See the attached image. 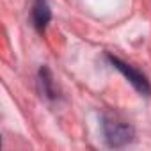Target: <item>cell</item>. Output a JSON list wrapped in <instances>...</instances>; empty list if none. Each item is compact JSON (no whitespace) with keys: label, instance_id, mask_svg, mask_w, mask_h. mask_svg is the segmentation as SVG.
I'll return each instance as SVG.
<instances>
[{"label":"cell","instance_id":"7a4b0ae2","mask_svg":"<svg viewBox=\"0 0 151 151\" xmlns=\"http://www.w3.org/2000/svg\"><path fill=\"white\" fill-rule=\"evenodd\" d=\"M109 60L112 62V66L114 68H117L124 77L128 78V82L140 93V94H149L151 93V87H149V82H147V78L144 77V75L140 73V71H137L135 68H132L130 64H126V62H123V60H119L117 57H112V55H109Z\"/></svg>","mask_w":151,"mask_h":151},{"label":"cell","instance_id":"3957f363","mask_svg":"<svg viewBox=\"0 0 151 151\" xmlns=\"http://www.w3.org/2000/svg\"><path fill=\"white\" fill-rule=\"evenodd\" d=\"M32 18H34V25H36L39 30H43V29L48 25V22H50V18H52V13H50V7H48V4H46V0H36V2H34Z\"/></svg>","mask_w":151,"mask_h":151},{"label":"cell","instance_id":"6da1fadb","mask_svg":"<svg viewBox=\"0 0 151 151\" xmlns=\"http://www.w3.org/2000/svg\"><path fill=\"white\" fill-rule=\"evenodd\" d=\"M103 133L110 146H123V144L130 142L133 137L132 126L117 117H107L103 121Z\"/></svg>","mask_w":151,"mask_h":151}]
</instances>
